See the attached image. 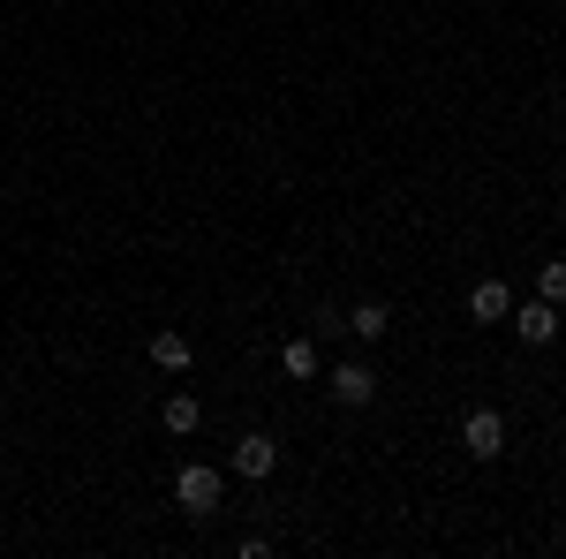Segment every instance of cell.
<instances>
[{
  "mask_svg": "<svg viewBox=\"0 0 566 559\" xmlns=\"http://www.w3.org/2000/svg\"><path fill=\"white\" fill-rule=\"evenodd\" d=\"M461 446H469L476 462H499V454H506V416H499V408H469V424H461Z\"/></svg>",
  "mask_w": 566,
  "mask_h": 559,
  "instance_id": "obj_4",
  "label": "cell"
},
{
  "mask_svg": "<svg viewBox=\"0 0 566 559\" xmlns=\"http://www.w3.org/2000/svg\"><path fill=\"white\" fill-rule=\"evenodd\" d=\"M506 310H514L506 280H476V288H469V318H476V325H506Z\"/></svg>",
  "mask_w": 566,
  "mask_h": 559,
  "instance_id": "obj_6",
  "label": "cell"
},
{
  "mask_svg": "<svg viewBox=\"0 0 566 559\" xmlns=\"http://www.w3.org/2000/svg\"><path fill=\"white\" fill-rule=\"evenodd\" d=\"M280 371H287V379H303V386H310V379L325 371V363H317V341H310V333H295V341L280 348Z\"/></svg>",
  "mask_w": 566,
  "mask_h": 559,
  "instance_id": "obj_8",
  "label": "cell"
},
{
  "mask_svg": "<svg viewBox=\"0 0 566 559\" xmlns=\"http://www.w3.org/2000/svg\"><path fill=\"white\" fill-rule=\"evenodd\" d=\"M189 355H197L189 333H175V325H167V333H151V363H159V371H189Z\"/></svg>",
  "mask_w": 566,
  "mask_h": 559,
  "instance_id": "obj_10",
  "label": "cell"
},
{
  "mask_svg": "<svg viewBox=\"0 0 566 559\" xmlns=\"http://www.w3.org/2000/svg\"><path fill=\"white\" fill-rule=\"evenodd\" d=\"M175 499H181V515H219V499H227V476L212 469V462H181V476H175Z\"/></svg>",
  "mask_w": 566,
  "mask_h": 559,
  "instance_id": "obj_1",
  "label": "cell"
},
{
  "mask_svg": "<svg viewBox=\"0 0 566 559\" xmlns=\"http://www.w3.org/2000/svg\"><path fill=\"white\" fill-rule=\"evenodd\" d=\"M159 424L175 431V438H189V431L205 424V401H197V393H167V401H159Z\"/></svg>",
  "mask_w": 566,
  "mask_h": 559,
  "instance_id": "obj_7",
  "label": "cell"
},
{
  "mask_svg": "<svg viewBox=\"0 0 566 559\" xmlns=\"http://www.w3.org/2000/svg\"><path fill=\"white\" fill-rule=\"evenodd\" d=\"M348 333H355V341H386V333H392V310H386V302H355V310H348Z\"/></svg>",
  "mask_w": 566,
  "mask_h": 559,
  "instance_id": "obj_9",
  "label": "cell"
},
{
  "mask_svg": "<svg viewBox=\"0 0 566 559\" xmlns=\"http://www.w3.org/2000/svg\"><path fill=\"white\" fill-rule=\"evenodd\" d=\"M536 296H544V302H566V258L536 265Z\"/></svg>",
  "mask_w": 566,
  "mask_h": 559,
  "instance_id": "obj_11",
  "label": "cell"
},
{
  "mask_svg": "<svg viewBox=\"0 0 566 559\" xmlns=\"http://www.w3.org/2000/svg\"><path fill=\"white\" fill-rule=\"evenodd\" d=\"M506 325H514V341H522V348H552L566 333V325H559V302H544V296L514 302V310H506Z\"/></svg>",
  "mask_w": 566,
  "mask_h": 559,
  "instance_id": "obj_2",
  "label": "cell"
},
{
  "mask_svg": "<svg viewBox=\"0 0 566 559\" xmlns=\"http://www.w3.org/2000/svg\"><path fill=\"white\" fill-rule=\"evenodd\" d=\"M0 454H8V438H0Z\"/></svg>",
  "mask_w": 566,
  "mask_h": 559,
  "instance_id": "obj_12",
  "label": "cell"
},
{
  "mask_svg": "<svg viewBox=\"0 0 566 559\" xmlns=\"http://www.w3.org/2000/svg\"><path fill=\"white\" fill-rule=\"evenodd\" d=\"M325 386H333V401H340V408H370V401H378V379H370V363H340Z\"/></svg>",
  "mask_w": 566,
  "mask_h": 559,
  "instance_id": "obj_5",
  "label": "cell"
},
{
  "mask_svg": "<svg viewBox=\"0 0 566 559\" xmlns=\"http://www.w3.org/2000/svg\"><path fill=\"white\" fill-rule=\"evenodd\" d=\"M227 469L242 476V484H264V476L280 469V438L272 431H250V438H234V462Z\"/></svg>",
  "mask_w": 566,
  "mask_h": 559,
  "instance_id": "obj_3",
  "label": "cell"
}]
</instances>
